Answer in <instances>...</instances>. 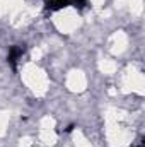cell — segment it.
Returning a JSON list of instances; mask_svg holds the SVG:
<instances>
[{
    "label": "cell",
    "mask_w": 145,
    "mask_h": 147,
    "mask_svg": "<svg viewBox=\"0 0 145 147\" xmlns=\"http://www.w3.org/2000/svg\"><path fill=\"white\" fill-rule=\"evenodd\" d=\"M22 53H24V48L22 46H12L10 50H9V63H10V67L12 69H15V63H17V60L22 57Z\"/></svg>",
    "instance_id": "1"
},
{
    "label": "cell",
    "mask_w": 145,
    "mask_h": 147,
    "mask_svg": "<svg viewBox=\"0 0 145 147\" xmlns=\"http://www.w3.org/2000/svg\"><path fill=\"white\" fill-rule=\"evenodd\" d=\"M67 5H70V0H48V9H51V10H56V9L67 7Z\"/></svg>",
    "instance_id": "2"
},
{
    "label": "cell",
    "mask_w": 145,
    "mask_h": 147,
    "mask_svg": "<svg viewBox=\"0 0 145 147\" xmlns=\"http://www.w3.org/2000/svg\"><path fill=\"white\" fill-rule=\"evenodd\" d=\"M70 3H73V5L79 7V9H82V7L85 5V0H73V2H70Z\"/></svg>",
    "instance_id": "3"
}]
</instances>
